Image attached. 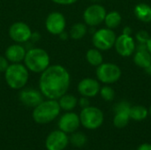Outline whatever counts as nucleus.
I'll return each instance as SVG.
<instances>
[{
	"mask_svg": "<svg viewBox=\"0 0 151 150\" xmlns=\"http://www.w3.org/2000/svg\"><path fill=\"white\" fill-rule=\"evenodd\" d=\"M71 84V75L63 65H50L42 73L38 81L39 90L47 99L58 100L67 93Z\"/></svg>",
	"mask_w": 151,
	"mask_h": 150,
	"instance_id": "1",
	"label": "nucleus"
},
{
	"mask_svg": "<svg viewBox=\"0 0 151 150\" xmlns=\"http://www.w3.org/2000/svg\"><path fill=\"white\" fill-rule=\"evenodd\" d=\"M23 63L29 72L40 74L50 65V57L45 50L34 47L27 50Z\"/></svg>",
	"mask_w": 151,
	"mask_h": 150,
	"instance_id": "2",
	"label": "nucleus"
},
{
	"mask_svg": "<svg viewBox=\"0 0 151 150\" xmlns=\"http://www.w3.org/2000/svg\"><path fill=\"white\" fill-rule=\"evenodd\" d=\"M61 109L58 100H43L34 108L32 118L34 121L40 125H45L55 120L60 114Z\"/></svg>",
	"mask_w": 151,
	"mask_h": 150,
	"instance_id": "3",
	"label": "nucleus"
},
{
	"mask_svg": "<svg viewBox=\"0 0 151 150\" xmlns=\"http://www.w3.org/2000/svg\"><path fill=\"white\" fill-rule=\"evenodd\" d=\"M4 74L8 87L15 90L25 88L29 80V71L22 63L10 64Z\"/></svg>",
	"mask_w": 151,
	"mask_h": 150,
	"instance_id": "4",
	"label": "nucleus"
},
{
	"mask_svg": "<svg viewBox=\"0 0 151 150\" xmlns=\"http://www.w3.org/2000/svg\"><path fill=\"white\" fill-rule=\"evenodd\" d=\"M79 117L81 125L88 130H95L99 128L104 120L103 111L95 106H88L82 109Z\"/></svg>",
	"mask_w": 151,
	"mask_h": 150,
	"instance_id": "5",
	"label": "nucleus"
},
{
	"mask_svg": "<svg viewBox=\"0 0 151 150\" xmlns=\"http://www.w3.org/2000/svg\"><path fill=\"white\" fill-rule=\"evenodd\" d=\"M116 34L111 28H101L96 31L92 36L94 47L99 50H108L112 48L116 41Z\"/></svg>",
	"mask_w": 151,
	"mask_h": 150,
	"instance_id": "6",
	"label": "nucleus"
},
{
	"mask_svg": "<svg viewBox=\"0 0 151 150\" xmlns=\"http://www.w3.org/2000/svg\"><path fill=\"white\" fill-rule=\"evenodd\" d=\"M121 77L120 68L112 63H102L97 66L96 78L104 84H112Z\"/></svg>",
	"mask_w": 151,
	"mask_h": 150,
	"instance_id": "7",
	"label": "nucleus"
},
{
	"mask_svg": "<svg viewBox=\"0 0 151 150\" xmlns=\"http://www.w3.org/2000/svg\"><path fill=\"white\" fill-rule=\"evenodd\" d=\"M31 27L24 21H16L12 23L8 30L10 38L16 43H26L30 41L32 35Z\"/></svg>",
	"mask_w": 151,
	"mask_h": 150,
	"instance_id": "8",
	"label": "nucleus"
},
{
	"mask_svg": "<svg viewBox=\"0 0 151 150\" xmlns=\"http://www.w3.org/2000/svg\"><path fill=\"white\" fill-rule=\"evenodd\" d=\"M105 8L98 4H94L87 7L83 12V20L86 25L96 27L104 21L106 16Z\"/></svg>",
	"mask_w": 151,
	"mask_h": 150,
	"instance_id": "9",
	"label": "nucleus"
},
{
	"mask_svg": "<svg viewBox=\"0 0 151 150\" xmlns=\"http://www.w3.org/2000/svg\"><path fill=\"white\" fill-rule=\"evenodd\" d=\"M66 27V19L65 15L60 11H52L48 14L45 19L46 30L53 34L59 35L65 31Z\"/></svg>",
	"mask_w": 151,
	"mask_h": 150,
	"instance_id": "10",
	"label": "nucleus"
},
{
	"mask_svg": "<svg viewBox=\"0 0 151 150\" xmlns=\"http://www.w3.org/2000/svg\"><path fill=\"white\" fill-rule=\"evenodd\" d=\"M43 95L39 89L32 88H23L19 90V100L26 107L35 108L43 101Z\"/></svg>",
	"mask_w": 151,
	"mask_h": 150,
	"instance_id": "11",
	"label": "nucleus"
},
{
	"mask_svg": "<svg viewBox=\"0 0 151 150\" xmlns=\"http://www.w3.org/2000/svg\"><path fill=\"white\" fill-rule=\"evenodd\" d=\"M69 144L67 133L61 130L52 131L46 138L45 147L47 150H64Z\"/></svg>",
	"mask_w": 151,
	"mask_h": 150,
	"instance_id": "12",
	"label": "nucleus"
},
{
	"mask_svg": "<svg viewBox=\"0 0 151 150\" xmlns=\"http://www.w3.org/2000/svg\"><path fill=\"white\" fill-rule=\"evenodd\" d=\"M58 128L65 133H73L78 130L81 126V120L78 114L66 111L58 119Z\"/></svg>",
	"mask_w": 151,
	"mask_h": 150,
	"instance_id": "13",
	"label": "nucleus"
},
{
	"mask_svg": "<svg viewBox=\"0 0 151 150\" xmlns=\"http://www.w3.org/2000/svg\"><path fill=\"white\" fill-rule=\"evenodd\" d=\"M114 46L117 52L122 57L131 56L136 49L134 40L130 35L124 34L116 38Z\"/></svg>",
	"mask_w": 151,
	"mask_h": 150,
	"instance_id": "14",
	"label": "nucleus"
},
{
	"mask_svg": "<svg viewBox=\"0 0 151 150\" xmlns=\"http://www.w3.org/2000/svg\"><path fill=\"white\" fill-rule=\"evenodd\" d=\"M100 84L99 82L92 78H85L82 79L77 87L78 92L81 94V96L85 97H95L96 95L99 94L100 91Z\"/></svg>",
	"mask_w": 151,
	"mask_h": 150,
	"instance_id": "15",
	"label": "nucleus"
},
{
	"mask_svg": "<svg viewBox=\"0 0 151 150\" xmlns=\"http://www.w3.org/2000/svg\"><path fill=\"white\" fill-rule=\"evenodd\" d=\"M27 49L21 43H13L8 46L4 51V57L10 64L22 63L26 56Z\"/></svg>",
	"mask_w": 151,
	"mask_h": 150,
	"instance_id": "16",
	"label": "nucleus"
},
{
	"mask_svg": "<svg viewBox=\"0 0 151 150\" xmlns=\"http://www.w3.org/2000/svg\"><path fill=\"white\" fill-rule=\"evenodd\" d=\"M134 62L137 66L143 69L150 65L151 54L147 49L146 43H139L134 57Z\"/></svg>",
	"mask_w": 151,
	"mask_h": 150,
	"instance_id": "17",
	"label": "nucleus"
},
{
	"mask_svg": "<svg viewBox=\"0 0 151 150\" xmlns=\"http://www.w3.org/2000/svg\"><path fill=\"white\" fill-rule=\"evenodd\" d=\"M58 102L60 109L65 111H72L78 105V99L76 98V96L67 93L62 95L58 100Z\"/></svg>",
	"mask_w": 151,
	"mask_h": 150,
	"instance_id": "18",
	"label": "nucleus"
},
{
	"mask_svg": "<svg viewBox=\"0 0 151 150\" xmlns=\"http://www.w3.org/2000/svg\"><path fill=\"white\" fill-rule=\"evenodd\" d=\"M134 15L142 22H151V6L147 4H139L134 7Z\"/></svg>",
	"mask_w": 151,
	"mask_h": 150,
	"instance_id": "19",
	"label": "nucleus"
},
{
	"mask_svg": "<svg viewBox=\"0 0 151 150\" xmlns=\"http://www.w3.org/2000/svg\"><path fill=\"white\" fill-rule=\"evenodd\" d=\"M86 59L90 65L96 66V67L100 65L104 61V57H103V55L101 53V50H99L96 48L89 49L87 51Z\"/></svg>",
	"mask_w": 151,
	"mask_h": 150,
	"instance_id": "20",
	"label": "nucleus"
},
{
	"mask_svg": "<svg viewBox=\"0 0 151 150\" xmlns=\"http://www.w3.org/2000/svg\"><path fill=\"white\" fill-rule=\"evenodd\" d=\"M87 32V25L81 22H78L72 26L69 31V36L73 40H81L86 35Z\"/></svg>",
	"mask_w": 151,
	"mask_h": 150,
	"instance_id": "21",
	"label": "nucleus"
},
{
	"mask_svg": "<svg viewBox=\"0 0 151 150\" xmlns=\"http://www.w3.org/2000/svg\"><path fill=\"white\" fill-rule=\"evenodd\" d=\"M129 115L131 119L135 121H142L147 118L149 115V111L142 105H134L131 106Z\"/></svg>",
	"mask_w": 151,
	"mask_h": 150,
	"instance_id": "22",
	"label": "nucleus"
},
{
	"mask_svg": "<svg viewBox=\"0 0 151 150\" xmlns=\"http://www.w3.org/2000/svg\"><path fill=\"white\" fill-rule=\"evenodd\" d=\"M121 20H122V18H121L120 13L115 11L106 13L105 19H104L106 27L111 29H113L119 27L121 23Z\"/></svg>",
	"mask_w": 151,
	"mask_h": 150,
	"instance_id": "23",
	"label": "nucleus"
},
{
	"mask_svg": "<svg viewBox=\"0 0 151 150\" xmlns=\"http://www.w3.org/2000/svg\"><path fill=\"white\" fill-rule=\"evenodd\" d=\"M130 119L129 112H116L113 118V125L117 128H124L128 125Z\"/></svg>",
	"mask_w": 151,
	"mask_h": 150,
	"instance_id": "24",
	"label": "nucleus"
},
{
	"mask_svg": "<svg viewBox=\"0 0 151 150\" xmlns=\"http://www.w3.org/2000/svg\"><path fill=\"white\" fill-rule=\"evenodd\" d=\"M69 141L75 148H82L86 145V143L88 141V138L82 133L74 132L72 133L71 137L69 138Z\"/></svg>",
	"mask_w": 151,
	"mask_h": 150,
	"instance_id": "25",
	"label": "nucleus"
},
{
	"mask_svg": "<svg viewBox=\"0 0 151 150\" xmlns=\"http://www.w3.org/2000/svg\"><path fill=\"white\" fill-rule=\"evenodd\" d=\"M99 94L101 97L106 102H111L115 98V91L110 86H104L101 88Z\"/></svg>",
	"mask_w": 151,
	"mask_h": 150,
	"instance_id": "26",
	"label": "nucleus"
},
{
	"mask_svg": "<svg viewBox=\"0 0 151 150\" xmlns=\"http://www.w3.org/2000/svg\"><path fill=\"white\" fill-rule=\"evenodd\" d=\"M130 109H131V104L127 102V101H121L119 103H118L117 104H115L113 111L114 112H121V111H125V112H130Z\"/></svg>",
	"mask_w": 151,
	"mask_h": 150,
	"instance_id": "27",
	"label": "nucleus"
},
{
	"mask_svg": "<svg viewBox=\"0 0 151 150\" xmlns=\"http://www.w3.org/2000/svg\"><path fill=\"white\" fill-rule=\"evenodd\" d=\"M150 37V35L145 30H140L136 34V40L138 41L139 43H147Z\"/></svg>",
	"mask_w": 151,
	"mask_h": 150,
	"instance_id": "28",
	"label": "nucleus"
},
{
	"mask_svg": "<svg viewBox=\"0 0 151 150\" xmlns=\"http://www.w3.org/2000/svg\"><path fill=\"white\" fill-rule=\"evenodd\" d=\"M10 65V62L7 60V58L2 55H0V72H4L5 70L7 69V67L9 66Z\"/></svg>",
	"mask_w": 151,
	"mask_h": 150,
	"instance_id": "29",
	"label": "nucleus"
},
{
	"mask_svg": "<svg viewBox=\"0 0 151 150\" xmlns=\"http://www.w3.org/2000/svg\"><path fill=\"white\" fill-rule=\"evenodd\" d=\"M78 104H79L82 109L90 106V102H89V100H88V97L81 96V97L78 100Z\"/></svg>",
	"mask_w": 151,
	"mask_h": 150,
	"instance_id": "30",
	"label": "nucleus"
},
{
	"mask_svg": "<svg viewBox=\"0 0 151 150\" xmlns=\"http://www.w3.org/2000/svg\"><path fill=\"white\" fill-rule=\"evenodd\" d=\"M54 4H57L58 5H71L75 4L78 0H50Z\"/></svg>",
	"mask_w": 151,
	"mask_h": 150,
	"instance_id": "31",
	"label": "nucleus"
},
{
	"mask_svg": "<svg viewBox=\"0 0 151 150\" xmlns=\"http://www.w3.org/2000/svg\"><path fill=\"white\" fill-rule=\"evenodd\" d=\"M41 39V34L38 33V32H35V33H32V35H31V38H30V41H33V42H38L39 40Z\"/></svg>",
	"mask_w": 151,
	"mask_h": 150,
	"instance_id": "32",
	"label": "nucleus"
},
{
	"mask_svg": "<svg viewBox=\"0 0 151 150\" xmlns=\"http://www.w3.org/2000/svg\"><path fill=\"white\" fill-rule=\"evenodd\" d=\"M137 150H151V144L150 143H142L139 146Z\"/></svg>",
	"mask_w": 151,
	"mask_h": 150,
	"instance_id": "33",
	"label": "nucleus"
},
{
	"mask_svg": "<svg viewBox=\"0 0 151 150\" xmlns=\"http://www.w3.org/2000/svg\"><path fill=\"white\" fill-rule=\"evenodd\" d=\"M68 37H69V34H68L65 31L62 32V33L59 34V38H60L61 40H66V39H68Z\"/></svg>",
	"mask_w": 151,
	"mask_h": 150,
	"instance_id": "34",
	"label": "nucleus"
},
{
	"mask_svg": "<svg viewBox=\"0 0 151 150\" xmlns=\"http://www.w3.org/2000/svg\"><path fill=\"white\" fill-rule=\"evenodd\" d=\"M131 33H132V30H131V28H130L129 27H125V28H124V30H123V34H124L130 35V34H131Z\"/></svg>",
	"mask_w": 151,
	"mask_h": 150,
	"instance_id": "35",
	"label": "nucleus"
},
{
	"mask_svg": "<svg viewBox=\"0 0 151 150\" xmlns=\"http://www.w3.org/2000/svg\"><path fill=\"white\" fill-rule=\"evenodd\" d=\"M146 45H147V49H148V50L150 51V53L151 54V35H150V39H149V41H148V42L146 43Z\"/></svg>",
	"mask_w": 151,
	"mask_h": 150,
	"instance_id": "36",
	"label": "nucleus"
},
{
	"mask_svg": "<svg viewBox=\"0 0 151 150\" xmlns=\"http://www.w3.org/2000/svg\"><path fill=\"white\" fill-rule=\"evenodd\" d=\"M145 71H146V72H147L148 74L151 75V65H149L148 67H146V68H145Z\"/></svg>",
	"mask_w": 151,
	"mask_h": 150,
	"instance_id": "37",
	"label": "nucleus"
},
{
	"mask_svg": "<svg viewBox=\"0 0 151 150\" xmlns=\"http://www.w3.org/2000/svg\"><path fill=\"white\" fill-rule=\"evenodd\" d=\"M91 1H93V2H98V1H101V0H91Z\"/></svg>",
	"mask_w": 151,
	"mask_h": 150,
	"instance_id": "38",
	"label": "nucleus"
},
{
	"mask_svg": "<svg viewBox=\"0 0 151 150\" xmlns=\"http://www.w3.org/2000/svg\"><path fill=\"white\" fill-rule=\"evenodd\" d=\"M150 114L151 115V106H150Z\"/></svg>",
	"mask_w": 151,
	"mask_h": 150,
	"instance_id": "39",
	"label": "nucleus"
}]
</instances>
